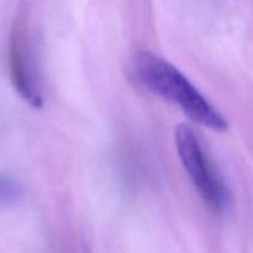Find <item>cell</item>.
Returning <instances> with one entry per match:
<instances>
[{"label":"cell","instance_id":"1","mask_svg":"<svg viewBox=\"0 0 253 253\" xmlns=\"http://www.w3.org/2000/svg\"><path fill=\"white\" fill-rule=\"evenodd\" d=\"M127 73L137 85L172 103L194 123L215 131H225L229 126L226 119L194 84L157 54L148 51L133 52L127 61Z\"/></svg>","mask_w":253,"mask_h":253},{"label":"cell","instance_id":"3","mask_svg":"<svg viewBox=\"0 0 253 253\" xmlns=\"http://www.w3.org/2000/svg\"><path fill=\"white\" fill-rule=\"evenodd\" d=\"M27 47L29 46L25 44L24 40L21 39V34L12 32L9 51L10 76L19 95L32 108L39 109L41 108L43 101L35 81V74L32 71L34 64Z\"/></svg>","mask_w":253,"mask_h":253},{"label":"cell","instance_id":"2","mask_svg":"<svg viewBox=\"0 0 253 253\" xmlns=\"http://www.w3.org/2000/svg\"><path fill=\"white\" fill-rule=\"evenodd\" d=\"M178 157L203 202L216 215H225L232 205V195L205 155L197 133L185 124L175 128Z\"/></svg>","mask_w":253,"mask_h":253},{"label":"cell","instance_id":"4","mask_svg":"<svg viewBox=\"0 0 253 253\" xmlns=\"http://www.w3.org/2000/svg\"><path fill=\"white\" fill-rule=\"evenodd\" d=\"M25 190L21 183L14 177L0 173V208L17 204L24 198Z\"/></svg>","mask_w":253,"mask_h":253}]
</instances>
